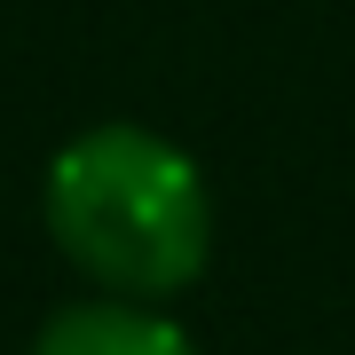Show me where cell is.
Instances as JSON below:
<instances>
[{
    "label": "cell",
    "instance_id": "obj_1",
    "mask_svg": "<svg viewBox=\"0 0 355 355\" xmlns=\"http://www.w3.org/2000/svg\"><path fill=\"white\" fill-rule=\"evenodd\" d=\"M48 229L95 284L127 292V300H166L214 253V198H205L190 150L111 119L55 150Z\"/></svg>",
    "mask_w": 355,
    "mask_h": 355
},
{
    "label": "cell",
    "instance_id": "obj_2",
    "mask_svg": "<svg viewBox=\"0 0 355 355\" xmlns=\"http://www.w3.org/2000/svg\"><path fill=\"white\" fill-rule=\"evenodd\" d=\"M32 355H198V340H190L174 316H158V308H135L127 292H119V300L55 308V316L40 324Z\"/></svg>",
    "mask_w": 355,
    "mask_h": 355
}]
</instances>
